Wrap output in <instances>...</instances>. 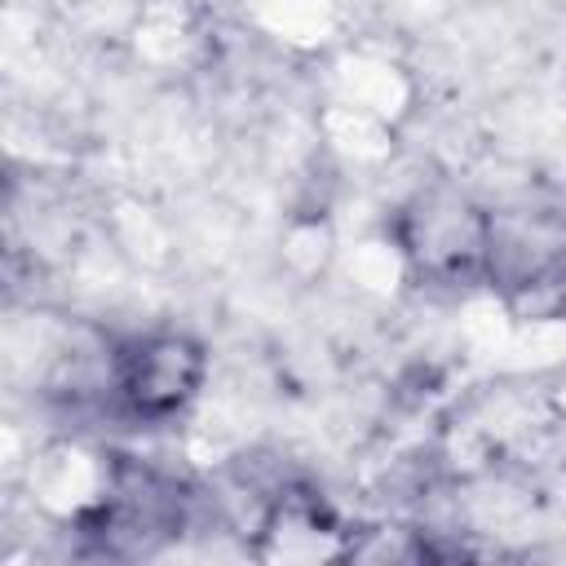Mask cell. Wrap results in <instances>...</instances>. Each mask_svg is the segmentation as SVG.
Listing matches in <instances>:
<instances>
[{
  "instance_id": "6da1fadb",
  "label": "cell",
  "mask_w": 566,
  "mask_h": 566,
  "mask_svg": "<svg viewBox=\"0 0 566 566\" xmlns=\"http://www.w3.org/2000/svg\"><path fill=\"white\" fill-rule=\"evenodd\" d=\"M203 380V349L190 336H146L119 354V398L146 420H164L195 398Z\"/></svg>"
},
{
  "instance_id": "7a4b0ae2",
  "label": "cell",
  "mask_w": 566,
  "mask_h": 566,
  "mask_svg": "<svg viewBox=\"0 0 566 566\" xmlns=\"http://www.w3.org/2000/svg\"><path fill=\"white\" fill-rule=\"evenodd\" d=\"M482 265L504 287H553L566 270V230L544 212L491 217Z\"/></svg>"
}]
</instances>
